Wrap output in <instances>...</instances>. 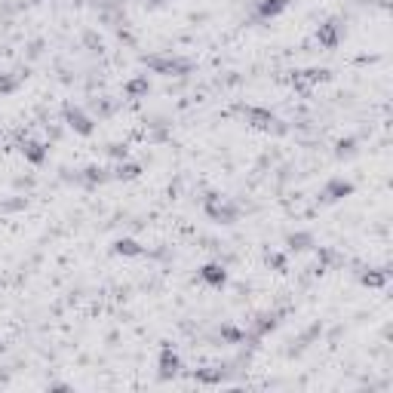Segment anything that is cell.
I'll list each match as a JSON object with an SVG mask.
<instances>
[{
	"label": "cell",
	"mask_w": 393,
	"mask_h": 393,
	"mask_svg": "<svg viewBox=\"0 0 393 393\" xmlns=\"http://www.w3.org/2000/svg\"><path fill=\"white\" fill-rule=\"evenodd\" d=\"M237 111L243 114V120L249 123L252 129H262V132H273V136H286L289 132V123L280 120L271 108H258V105H237Z\"/></svg>",
	"instance_id": "obj_1"
},
{
	"label": "cell",
	"mask_w": 393,
	"mask_h": 393,
	"mask_svg": "<svg viewBox=\"0 0 393 393\" xmlns=\"http://www.w3.org/2000/svg\"><path fill=\"white\" fill-rule=\"evenodd\" d=\"M145 68H150L154 74H163V77H185V74L194 71V62L172 53H154V56H141Z\"/></svg>",
	"instance_id": "obj_2"
},
{
	"label": "cell",
	"mask_w": 393,
	"mask_h": 393,
	"mask_svg": "<svg viewBox=\"0 0 393 393\" xmlns=\"http://www.w3.org/2000/svg\"><path fill=\"white\" fill-rule=\"evenodd\" d=\"M203 212H206L215 224H237V221H240V212H243V209L233 203L231 197L209 191V194L203 197Z\"/></svg>",
	"instance_id": "obj_3"
},
{
	"label": "cell",
	"mask_w": 393,
	"mask_h": 393,
	"mask_svg": "<svg viewBox=\"0 0 393 393\" xmlns=\"http://www.w3.org/2000/svg\"><path fill=\"white\" fill-rule=\"evenodd\" d=\"M62 117H65V123H68V129L71 132H77V136H83V138H89L96 132V117L89 114V111H83L80 105H65L62 108Z\"/></svg>",
	"instance_id": "obj_4"
},
{
	"label": "cell",
	"mask_w": 393,
	"mask_h": 393,
	"mask_svg": "<svg viewBox=\"0 0 393 393\" xmlns=\"http://www.w3.org/2000/svg\"><path fill=\"white\" fill-rule=\"evenodd\" d=\"M356 191V185L350 179H344V175H332L329 181L320 188V203H338V200H344V197H350Z\"/></svg>",
	"instance_id": "obj_5"
},
{
	"label": "cell",
	"mask_w": 393,
	"mask_h": 393,
	"mask_svg": "<svg viewBox=\"0 0 393 393\" xmlns=\"http://www.w3.org/2000/svg\"><path fill=\"white\" fill-rule=\"evenodd\" d=\"M344 34H347L344 19H326L320 28H316V44L326 46V49H335V46H341Z\"/></svg>",
	"instance_id": "obj_6"
},
{
	"label": "cell",
	"mask_w": 393,
	"mask_h": 393,
	"mask_svg": "<svg viewBox=\"0 0 393 393\" xmlns=\"http://www.w3.org/2000/svg\"><path fill=\"white\" fill-rule=\"evenodd\" d=\"M326 80H332L329 68H307V71L292 74V86H295L298 93H304V96H311V89L316 86V83H326Z\"/></svg>",
	"instance_id": "obj_7"
},
{
	"label": "cell",
	"mask_w": 393,
	"mask_h": 393,
	"mask_svg": "<svg viewBox=\"0 0 393 393\" xmlns=\"http://www.w3.org/2000/svg\"><path fill=\"white\" fill-rule=\"evenodd\" d=\"M179 372H181L179 350H175L172 344H163L160 347V356H157V375H160V381H172Z\"/></svg>",
	"instance_id": "obj_8"
},
{
	"label": "cell",
	"mask_w": 393,
	"mask_h": 393,
	"mask_svg": "<svg viewBox=\"0 0 393 393\" xmlns=\"http://www.w3.org/2000/svg\"><path fill=\"white\" fill-rule=\"evenodd\" d=\"M231 375H233L231 366H206V369L191 372V378L200 381V384H209V387H219V384L231 381Z\"/></svg>",
	"instance_id": "obj_9"
},
{
	"label": "cell",
	"mask_w": 393,
	"mask_h": 393,
	"mask_svg": "<svg viewBox=\"0 0 393 393\" xmlns=\"http://www.w3.org/2000/svg\"><path fill=\"white\" fill-rule=\"evenodd\" d=\"M197 277L203 280L206 286L221 289V286H228V267H224L221 262H206L203 267H200V273H197Z\"/></svg>",
	"instance_id": "obj_10"
},
{
	"label": "cell",
	"mask_w": 393,
	"mask_h": 393,
	"mask_svg": "<svg viewBox=\"0 0 393 393\" xmlns=\"http://www.w3.org/2000/svg\"><path fill=\"white\" fill-rule=\"evenodd\" d=\"M286 10H289V0H258L252 19L255 22H271V19H277V15H283Z\"/></svg>",
	"instance_id": "obj_11"
},
{
	"label": "cell",
	"mask_w": 393,
	"mask_h": 393,
	"mask_svg": "<svg viewBox=\"0 0 393 393\" xmlns=\"http://www.w3.org/2000/svg\"><path fill=\"white\" fill-rule=\"evenodd\" d=\"M74 181H80V185L86 188H96V185H105V181H114L111 169H105V166H86V169H80L74 175Z\"/></svg>",
	"instance_id": "obj_12"
},
{
	"label": "cell",
	"mask_w": 393,
	"mask_h": 393,
	"mask_svg": "<svg viewBox=\"0 0 393 393\" xmlns=\"http://www.w3.org/2000/svg\"><path fill=\"white\" fill-rule=\"evenodd\" d=\"M19 150H22V157L28 163L44 166L46 163V154H49V145H46V141H37V138H25L22 145H19Z\"/></svg>",
	"instance_id": "obj_13"
},
{
	"label": "cell",
	"mask_w": 393,
	"mask_h": 393,
	"mask_svg": "<svg viewBox=\"0 0 393 393\" xmlns=\"http://www.w3.org/2000/svg\"><path fill=\"white\" fill-rule=\"evenodd\" d=\"M359 283L369 289H384L390 283V271L387 267H366V271H359Z\"/></svg>",
	"instance_id": "obj_14"
},
{
	"label": "cell",
	"mask_w": 393,
	"mask_h": 393,
	"mask_svg": "<svg viewBox=\"0 0 393 393\" xmlns=\"http://www.w3.org/2000/svg\"><path fill=\"white\" fill-rule=\"evenodd\" d=\"M314 246H316V240H314L311 231H292L286 237V249H289V252H311Z\"/></svg>",
	"instance_id": "obj_15"
},
{
	"label": "cell",
	"mask_w": 393,
	"mask_h": 393,
	"mask_svg": "<svg viewBox=\"0 0 393 393\" xmlns=\"http://www.w3.org/2000/svg\"><path fill=\"white\" fill-rule=\"evenodd\" d=\"M111 252L123 255V258H141V255H145V246H141L138 240H132V237H120V240H114Z\"/></svg>",
	"instance_id": "obj_16"
},
{
	"label": "cell",
	"mask_w": 393,
	"mask_h": 393,
	"mask_svg": "<svg viewBox=\"0 0 393 393\" xmlns=\"http://www.w3.org/2000/svg\"><path fill=\"white\" fill-rule=\"evenodd\" d=\"M111 175H114V181H136L141 175V163H136V160H129L127 157V160H120L114 166Z\"/></svg>",
	"instance_id": "obj_17"
},
{
	"label": "cell",
	"mask_w": 393,
	"mask_h": 393,
	"mask_svg": "<svg viewBox=\"0 0 393 393\" xmlns=\"http://www.w3.org/2000/svg\"><path fill=\"white\" fill-rule=\"evenodd\" d=\"M148 93H150V80H148V74L127 80V86H123V96H127V98H145Z\"/></svg>",
	"instance_id": "obj_18"
},
{
	"label": "cell",
	"mask_w": 393,
	"mask_h": 393,
	"mask_svg": "<svg viewBox=\"0 0 393 393\" xmlns=\"http://www.w3.org/2000/svg\"><path fill=\"white\" fill-rule=\"evenodd\" d=\"M359 154V141L356 138H338L335 141V160H354Z\"/></svg>",
	"instance_id": "obj_19"
},
{
	"label": "cell",
	"mask_w": 393,
	"mask_h": 393,
	"mask_svg": "<svg viewBox=\"0 0 393 393\" xmlns=\"http://www.w3.org/2000/svg\"><path fill=\"white\" fill-rule=\"evenodd\" d=\"M219 338H221V344H243V341H246V329H237V326L224 323L219 329Z\"/></svg>",
	"instance_id": "obj_20"
},
{
	"label": "cell",
	"mask_w": 393,
	"mask_h": 393,
	"mask_svg": "<svg viewBox=\"0 0 393 393\" xmlns=\"http://www.w3.org/2000/svg\"><path fill=\"white\" fill-rule=\"evenodd\" d=\"M19 86H22V74H6V71H0V96H10V93H15Z\"/></svg>",
	"instance_id": "obj_21"
},
{
	"label": "cell",
	"mask_w": 393,
	"mask_h": 393,
	"mask_svg": "<svg viewBox=\"0 0 393 393\" xmlns=\"http://www.w3.org/2000/svg\"><path fill=\"white\" fill-rule=\"evenodd\" d=\"M117 108H120V102H114V98H96V114H98V120H105V117H111L117 114Z\"/></svg>",
	"instance_id": "obj_22"
},
{
	"label": "cell",
	"mask_w": 393,
	"mask_h": 393,
	"mask_svg": "<svg viewBox=\"0 0 393 393\" xmlns=\"http://www.w3.org/2000/svg\"><path fill=\"white\" fill-rule=\"evenodd\" d=\"M105 150H108V157H114V160H127V157H129V148L120 145V141H111Z\"/></svg>",
	"instance_id": "obj_23"
},
{
	"label": "cell",
	"mask_w": 393,
	"mask_h": 393,
	"mask_svg": "<svg viewBox=\"0 0 393 393\" xmlns=\"http://www.w3.org/2000/svg\"><path fill=\"white\" fill-rule=\"evenodd\" d=\"M267 264L277 267V271H286V255L283 252H267Z\"/></svg>",
	"instance_id": "obj_24"
},
{
	"label": "cell",
	"mask_w": 393,
	"mask_h": 393,
	"mask_svg": "<svg viewBox=\"0 0 393 393\" xmlns=\"http://www.w3.org/2000/svg\"><path fill=\"white\" fill-rule=\"evenodd\" d=\"M83 40H86V46L93 49V53H96V49H102V40L96 37V31H86V34H83Z\"/></svg>",
	"instance_id": "obj_25"
},
{
	"label": "cell",
	"mask_w": 393,
	"mask_h": 393,
	"mask_svg": "<svg viewBox=\"0 0 393 393\" xmlns=\"http://www.w3.org/2000/svg\"><path fill=\"white\" fill-rule=\"evenodd\" d=\"M163 4H166V0H145V6H148V10H160Z\"/></svg>",
	"instance_id": "obj_26"
}]
</instances>
